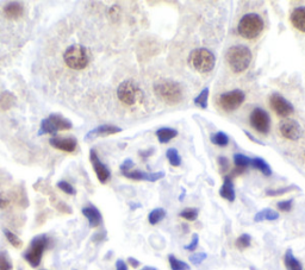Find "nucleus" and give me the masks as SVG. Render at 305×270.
I'll return each instance as SVG.
<instances>
[{
	"label": "nucleus",
	"instance_id": "obj_32",
	"mask_svg": "<svg viewBox=\"0 0 305 270\" xmlns=\"http://www.w3.org/2000/svg\"><path fill=\"white\" fill-rule=\"evenodd\" d=\"M234 163H235L236 168L245 170L248 165H251V158L243 154H235L234 155Z\"/></svg>",
	"mask_w": 305,
	"mask_h": 270
},
{
	"label": "nucleus",
	"instance_id": "obj_33",
	"mask_svg": "<svg viewBox=\"0 0 305 270\" xmlns=\"http://www.w3.org/2000/svg\"><path fill=\"white\" fill-rule=\"evenodd\" d=\"M4 235H5L6 239L9 240V243L12 245L13 247H16V249H20L23 245V242H22V239L18 237L17 235H14L12 231L7 230V229H4Z\"/></svg>",
	"mask_w": 305,
	"mask_h": 270
},
{
	"label": "nucleus",
	"instance_id": "obj_23",
	"mask_svg": "<svg viewBox=\"0 0 305 270\" xmlns=\"http://www.w3.org/2000/svg\"><path fill=\"white\" fill-rule=\"evenodd\" d=\"M284 263H285V267L288 270H303L302 263L297 260V258L295 257V255H293V253H292V250H290V249L285 253Z\"/></svg>",
	"mask_w": 305,
	"mask_h": 270
},
{
	"label": "nucleus",
	"instance_id": "obj_45",
	"mask_svg": "<svg viewBox=\"0 0 305 270\" xmlns=\"http://www.w3.org/2000/svg\"><path fill=\"white\" fill-rule=\"evenodd\" d=\"M244 134H245V135H247V137H248V138H249V139H251V140H252V142H254V143H256V144H259V146H266V144H265V143H263V142H261V140H259L258 138H255V137H254V136H252L251 134H249V132H248V131H244Z\"/></svg>",
	"mask_w": 305,
	"mask_h": 270
},
{
	"label": "nucleus",
	"instance_id": "obj_9",
	"mask_svg": "<svg viewBox=\"0 0 305 270\" xmlns=\"http://www.w3.org/2000/svg\"><path fill=\"white\" fill-rule=\"evenodd\" d=\"M249 123L251 127L261 135H267L271 129V118L270 114L261 107H255L249 116Z\"/></svg>",
	"mask_w": 305,
	"mask_h": 270
},
{
	"label": "nucleus",
	"instance_id": "obj_30",
	"mask_svg": "<svg viewBox=\"0 0 305 270\" xmlns=\"http://www.w3.org/2000/svg\"><path fill=\"white\" fill-rule=\"evenodd\" d=\"M166 157H167V160H168L169 164L173 165V167H179V165L181 164L180 154L178 153V150L174 149V148H169V149H167Z\"/></svg>",
	"mask_w": 305,
	"mask_h": 270
},
{
	"label": "nucleus",
	"instance_id": "obj_26",
	"mask_svg": "<svg viewBox=\"0 0 305 270\" xmlns=\"http://www.w3.org/2000/svg\"><path fill=\"white\" fill-rule=\"evenodd\" d=\"M210 139H211V143L221 148H224L229 144V136L223 131L215 132V134L211 135Z\"/></svg>",
	"mask_w": 305,
	"mask_h": 270
},
{
	"label": "nucleus",
	"instance_id": "obj_39",
	"mask_svg": "<svg viewBox=\"0 0 305 270\" xmlns=\"http://www.w3.org/2000/svg\"><path fill=\"white\" fill-rule=\"evenodd\" d=\"M206 257H207V255L205 253H196L189 256V262L195 265H199V264H202L204 261H205Z\"/></svg>",
	"mask_w": 305,
	"mask_h": 270
},
{
	"label": "nucleus",
	"instance_id": "obj_16",
	"mask_svg": "<svg viewBox=\"0 0 305 270\" xmlns=\"http://www.w3.org/2000/svg\"><path fill=\"white\" fill-rule=\"evenodd\" d=\"M83 214L86 217V219L88 220V224H90L91 227H98L99 225H102L103 223L102 213L99 212V210L97 209L96 206L93 205L85 206L83 209Z\"/></svg>",
	"mask_w": 305,
	"mask_h": 270
},
{
	"label": "nucleus",
	"instance_id": "obj_38",
	"mask_svg": "<svg viewBox=\"0 0 305 270\" xmlns=\"http://www.w3.org/2000/svg\"><path fill=\"white\" fill-rule=\"evenodd\" d=\"M58 187L60 188L63 193H66L68 195H75L77 194L75 188H74L69 182H67V181H59Z\"/></svg>",
	"mask_w": 305,
	"mask_h": 270
},
{
	"label": "nucleus",
	"instance_id": "obj_12",
	"mask_svg": "<svg viewBox=\"0 0 305 270\" xmlns=\"http://www.w3.org/2000/svg\"><path fill=\"white\" fill-rule=\"evenodd\" d=\"M90 160H91V163L93 165V170H94V173H96L97 177H98L99 182L105 184L111 177L110 169L107 168L106 164H104L103 162L100 161L98 154H97V151L94 149H91V151H90Z\"/></svg>",
	"mask_w": 305,
	"mask_h": 270
},
{
	"label": "nucleus",
	"instance_id": "obj_11",
	"mask_svg": "<svg viewBox=\"0 0 305 270\" xmlns=\"http://www.w3.org/2000/svg\"><path fill=\"white\" fill-rule=\"evenodd\" d=\"M279 132L286 139L298 140L302 137V127L297 120L286 118L279 123Z\"/></svg>",
	"mask_w": 305,
	"mask_h": 270
},
{
	"label": "nucleus",
	"instance_id": "obj_3",
	"mask_svg": "<svg viewBox=\"0 0 305 270\" xmlns=\"http://www.w3.org/2000/svg\"><path fill=\"white\" fill-rule=\"evenodd\" d=\"M263 28H265V23L261 16H259L258 13H247L240 19L237 32L243 38L253 40L262 34Z\"/></svg>",
	"mask_w": 305,
	"mask_h": 270
},
{
	"label": "nucleus",
	"instance_id": "obj_42",
	"mask_svg": "<svg viewBox=\"0 0 305 270\" xmlns=\"http://www.w3.org/2000/svg\"><path fill=\"white\" fill-rule=\"evenodd\" d=\"M134 165H135V163H134L132 160H130V158H126V160L123 162V163L121 164V172L122 173H125V172H129V170H132Z\"/></svg>",
	"mask_w": 305,
	"mask_h": 270
},
{
	"label": "nucleus",
	"instance_id": "obj_28",
	"mask_svg": "<svg viewBox=\"0 0 305 270\" xmlns=\"http://www.w3.org/2000/svg\"><path fill=\"white\" fill-rule=\"evenodd\" d=\"M56 134H58V130L55 129V127L53 124H51V121L48 119V118H46V119H43L42 121H41L39 136H43V135L55 136Z\"/></svg>",
	"mask_w": 305,
	"mask_h": 270
},
{
	"label": "nucleus",
	"instance_id": "obj_29",
	"mask_svg": "<svg viewBox=\"0 0 305 270\" xmlns=\"http://www.w3.org/2000/svg\"><path fill=\"white\" fill-rule=\"evenodd\" d=\"M166 217V211L159 207V209H154L148 216V221H149L150 225H156L159 224L160 221H162Z\"/></svg>",
	"mask_w": 305,
	"mask_h": 270
},
{
	"label": "nucleus",
	"instance_id": "obj_44",
	"mask_svg": "<svg viewBox=\"0 0 305 270\" xmlns=\"http://www.w3.org/2000/svg\"><path fill=\"white\" fill-rule=\"evenodd\" d=\"M116 270H128V265L123 260H118L116 262Z\"/></svg>",
	"mask_w": 305,
	"mask_h": 270
},
{
	"label": "nucleus",
	"instance_id": "obj_24",
	"mask_svg": "<svg viewBox=\"0 0 305 270\" xmlns=\"http://www.w3.org/2000/svg\"><path fill=\"white\" fill-rule=\"evenodd\" d=\"M251 165L253 168L258 169L259 172H261L265 176L272 175V169H271L270 164L267 163L265 160H262V158H260V157L251 158Z\"/></svg>",
	"mask_w": 305,
	"mask_h": 270
},
{
	"label": "nucleus",
	"instance_id": "obj_13",
	"mask_svg": "<svg viewBox=\"0 0 305 270\" xmlns=\"http://www.w3.org/2000/svg\"><path fill=\"white\" fill-rule=\"evenodd\" d=\"M49 144L55 149L66 151V153H73L78 147V140L75 137H51Z\"/></svg>",
	"mask_w": 305,
	"mask_h": 270
},
{
	"label": "nucleus",
	"instance_id": "obj_21",
	"mask_svg": "<svg viewBox=\"0 0 305 270\" xmlns=\"http://www.w3.org/2000/svg\"><path fill=\"white\" fill-rule=\"evenodd\" d=\"M155 135L158 137L160 143L166 144L170 142L173 138H176L178 136V131L176 129H172V128H160L159 130L155 132Z\"/></svg>",
	"mask_w": 305,
	"mask_h": 270
},
{
	"label": "nucleus",
	"instance_id": "obj_18",
	"mask_svg": "<svg viewBox=\"0 0 305 270\" xmlns=\"http://www.w3.org/2000/svg\"><path fill=\"white\" fill-rule=\"evenodd\" d=\"M219 195L229 202H234L235 200V188H234V183L230 176H224V181L219 190Z\"/></svg>",
	"mask_w": 305,
	"mask_h": 270
},
{
	"label": "nucleus",
	"instance_id": "obj_49",
	"mask_svg": "<svg viewBox=\"0 0 305 270\" xmlns=\"http://www.w3.org/2000/svg\"><path fill=\"white\" fill-rule=\"evenodd\" d=\"M141 270H158V269L154 268V267H144L143 269H141Z\"/></svg>",
	"mask_w": 305,
	"mask_h": 270
},
{
	"label": "nucleus",
	"instance_id": "obj_43",
	"mask_svg": "<svg viewBox=\"0 0 305 270\" xmlns=\"http://www.w3.org/2000/svg\"><path fill=\"white\" fill-rule=\"evenodd\" d=\"M217 162H218V165H219V168H221L222 172H223V170H228L229 169L230 163H229V160L226 157L219 156Z\"/></svg>",
	"mask_w": 305,
	"mask_h": 270
},
{
	"label": "nucleus",
	"instance_id": "obj_46",
	"mask_svg": "<svg viewBox=\"0 0 305 270\" xmlns=\"http://www.w3.org/2000/svg\"><path fill=\"white\" fill-rule=\"evenodd\" d=\"M153 153H154V149H149V150H144V151H140L139 155L142 158H148L149 156H151Z\"/></svg>",
	"mask_w": 305,
	"mask_h": 270
},
{
	"label": "nucleus",
	"instance_id": "obj_41",
	"mask_svg": "<svg viewBox=\"0 0 305 270\" xmlns=\"http://www.w3.org/2000/svg\"><path fill=\"white\" fill-rule=\"evenodd\" d=\"M198 244H199V236L195 234L192 236V240L191 243L187 244V245H185V250H188V251H195L197 247H198Z\"/></svg>",
	"mask_w": 305,
	"mask_h": 270
},
{
	"label": "nucleus",
	"instance_id": "obj_2",
	"mask_svg": "<svg viewBox=\"0 0 305 270\" xmlns=\"http://www.w3.org/2000/svg\"><path fill=\"white\" fill-rule=\"evenodd\" d=\"M154 92L159 99L168 105H177L183 101L184 91L179 82L173 80L162 79L154 84Z\"/></svg>",
	"mask_w": 305,
	"mask_h": 270
},
{
	"label": "nucleus",
	"instance_id": "obj_37",
	"mask_svg": "<svg viewBox=\"0 0 305 270\" xmlns=\"http://www.w3.org/2000/svg\"><path fill=\"white\" fill-rule=\"evenodd\" d=\"M0 270H12V262L6 251H0Z\"/></svg>",
	"mask_w": 305,
	"mask_h": 270
},
{
	"label": "nucleus",
	"instance_id": "obj_4",
	"mask_svg": "<svg viewBox=\"0 0 305 270\" xmlns=\"http://www.w3.org/2000/svg\"><path fill=\"white\" fill-rule=\"evenodd\" d=\"M63 61L70 69H85L90 64V53L87 48L81 44H72L63 53Z\"/></svg>",
	"mask_w": 305,
	"mask_h": 270
},
{
	"label": "nucleus",
	"instance_id": "obj_34",
	"mask_svg": "<svg viewBox=\"0 0 305 270\" xmlns=\"http://www.w3.org/2000/svg\"><path fill=\"white\" fill-rule=\"evenodd\" d=\"M295 190H299V188L295 186V184H293V186L277 188V190H266V195H269V197H279V195H284Z\"/></svg>",
	"mask_w": 305,
	"mask_h": 270
},
{
	"label": "nucleus",
	"instance_id": "obj_31",
	"mask_svg": "<svg viewBox=\"0 0 305 270\" xmlns=\"http://www.w3.org/2000/svg\"><path fill=\"white\" fill-rule=\"evenodd\" d=\"M168 262L170 265V269L172 270H189V265L184 261L178 260V258L174 256V255H169L168 256Z\"/></svg>",
	"mask_w": 305,
	"mask_h": 270
},
{
	"label": "nucleus",
	"instance_id": "obj_7",
	"mask_svg": "<svg viewBox=\"0 0 305 270\" xmlns=\"http://www.w3.org/2000/svg\"><path fill=\"white\" fill-rule=\"evenodd\" d=\"M49 244V238L47 235H39L33 237L30 246L28 247V250L24 253V258L32 268H37L41 264L42 261L43 254Z\"/></svg>",
	"mask_w": 305,
	"mask_h": 270
},
{
	"label": "nucleus",
	"instance_id": "obj_48",
	"mask_svg": "<svg viewBox=\"0 0 305 270\" xmlns=\"http://www.w3.org/2000/svg\"><path fill=\"white\" fill-rule=\"evenodd\" d=\"M128 262H129V264L131 265L132 268H139V265H140V261H139V260H136V258H134V257H129V258H128Z\"/></svg>",
	"mask_w": 305,
	"mask_h": 270
},
{
	"label": "nucleus",
	"instance_id": "obj_8",
	"mask_svg": "<svg viewBox=\"0 0 305 270\" xmlns=\"http://www.w3.org/2000/svg\"><path fill=\"white\" fill-rule=\"evenodd\" d=\"M245 94L241 90H234L222 93L218 97V106L225 112H233L240 109V106L244 102Z\"/></svg>",
	"mask_w": 305,
	"mask_h": 270
},
{
	"label": "nucleus",
	"instance_id": "obj_36",
	"mask_svg": "<svg viewBox=\"0 0 305 270\" xmlns=\"http://www.w3.org/2000/svg\"><path fill=\"white\" fill-rule=\"evenodd\" d=\"M251 243H252V237L248 234H243L236 239L235 245L239 250H244V249H247V247L251 246Z\"/></svg>",
	"mask_w": 305,
	"mask_h": 270
},
{
	"label": "nucleus",
	"instance_id": "obj_19",
	"mask_svg": "<svg viewBox=\"0 0 305 270\" xmlns=\"http://www.w3.org/2000/svg\"><path fill=\"white\" fill-rule=\"evenodd\" d=\"M48 119L51 121V124L54 125L55 129H56L58 131L70 130V129L73 128L72 121H70L69 119H67V118H65V117H62L61 114L51 113L50 116L48 117Z\"/></svg>",
	"mask_w": 305,
	"mask_h": 270
},
{
	"label": "nucleus",
	"instance_id": "obj_22",
	"mask_svg": "<svg viewBox=\"0 0 305 270\" xmlns=\"http://www.w3.org/2000/svg\"><path fill=\"white\" fill-rule=\"evenodd\" d=\"M277 219H279V213L272 209H263L261 211H259L254 217L255 223H261V221H265V220L274 221Z\"/></svg>",
	"mask_w": 305,
	"mask_h": 270
},
{
	"label": "nucleus",
	"instance_id": "obj_10",
	"mask_svg": "<svg viewBox=\"0 0 305 270\" xmlns=\"http://www.w3.org/2000/svg\"><path fill=\"white\" fill-rule=\"evenodd\" d=\"M270 106L279 117L282 118H288L295 112V107L292 103L279 93H272L270 95Z\"/></svg>",
	"mask_w": 305,
	"mask_h": 270
},
{
	"label": "nucleus",
	"instance_id": "obj_25",
	"mask_svg": "<svg viewBox=\"0 0 305 270\" xmlns=\"http://www.w3.org/2000/svg\"><path fill=\"white\" fill-rule=\"evenodd\" d=\"M16 100L17 99L12 93H10V92L7 91L3 92V93L0 94V109L7 111L16 103Z\"/></svg>",
	"mask_w": 305,
	"mask_h": 270
},
{
	"label": "nucleus",
	"instance_id": "obj_14",
	"mask_svg": "<svg viewBox=\"0 0 305 270\" xmlns=\"http://www.w3.org/2000/svg\"><path fill=\"white\" fill-rule=\"evenodd\" d=\"M123 175L128 179L136 180V181H149V182H155V181L161 180L165 177L163 172H156V173H147L142 170H129V172L122 173Z\"/></svg>",
	"mask_w": 305,
	"mask_h": 270
},
{
	"label": "nucleus",
	"instance_id": "obj_35",
	"mask_svg": "<svg viewBox=\"0 0 305 270\" xmlns=\"http://www.w3.org/2000/svg\"><path fill=\"white\" fill-rule=\"evenodd\" d=\"M179 216L185 220L195 221L198 218V210L193 209V207H187V209L181 211Z\"/></svg>",
	"mask_w": 305,
	"mask_h": 270
},
{
	"label": "nucleus",
	"instance_id": "obj_15",
	"mask_svg": "<svg viewBox=\"0 0 305 270\" xmlns=\"http://www.w3.org/2000/svg\"><path fill=\"white\" fill-rule=\"evenodd\" d=\"M122 131L121 128L116 127V125H110V124H104L100 125V127L93 129L90 132H87L86 136H85V139H96L98 137H107V136H112L116 134H120Z\"/></svg>",
	"mask_w": 305,
	"mask_h": 270
},
{
	"label": "nucleus",
	"instance_id": "obj_17",
	"mask_svg": "<svg viewBox=\"0 0 305 270\" xmlns=\"http://www.w3.org/2000/svg\"><path fill=\"white\" fill-rule=\"evenodd\" d=\"M290 20L297 30L305 34V6H298L293 9L290 14Z\"/></svg>",
	"mask_w": 305,
	"mask_h": 270
},
{
	"label": "nucleus",
	"instance_id": "obj_1",
	"mask_svg": "<svg viewBox=\"0 0 305 270\" xmlns=\"http://www.w3.org/2000/svg\"><path fill=\"white\" fill-rule=\"evenodd\" d=\"M252 57L253 55L251 49L243 44L230 47L225 54L226 64H228L230 69L236 74L243 73L249 68Z\"/></svg>",
	"mask_w": 305,
	"mask_h": 270
},
{
	"label": "nucleus",
	"instance_id": "obj_47",
	"mask_svg": "<svg viewBox=\"0 0 305 270\" xmlns=\"http://www.w3.org/2000/svg\"><path fill=\"white\" fill-rule=\"evenodd\" d=\"M7 205H9V199L0 194V209H5Z\"/></svg>",
	"mask_w": 305,
	"mask_h": 270
},
{
	"label": "nucleus",
	"instance_id": "obj_50",
	"mask_svg": "<svg viewBox=\"0 0 305 270\" xmlns=\"http://www.w3.org/2000/svg\"><path fill=\"white\" fill-rule=\"evenodd\" d=\"M304 156H305V153H304Z\"/></svg>",
	"mask_w": 305,
	"mask_h": 270
},
{
	"label": "nucleus",
	"instance_id": "obj_6",
	"mask_svg": "<svg viewBox=\"0 0 305 270\" xmlns=\"http://www.w3.org/2000/svg\"><path fill=\"white\" fill-rule=\"evenodd\" d=\"M117 97L126 106H134L142 101L143 91L134 80H125L117 88Z\"/></svg>",
	"mask_w": 305,
	"mask_h": 270
},
{
	"label": "nucleus",
	"instance_id": "obj_40",
	"mask_svg": "<svg viewBox=\"0 0 305 270\" xmlns=\"http://www.w3.org/2000/svg\"><path fill=\"white\" fill-rule=\"evenodd\" d=\"M292 205H293V200H284V201H279L277 203V207L279 211L281 212H290L292 210Z\"/></svg>",
	"mask_w": 305,
	"mask_h": 270
},
{
	"label": "nucleus",
	"instance_id": "obj_5",
	"mask_svg": "<svg viewBox=\"0 0 305 270\" xmlns=\"http://www.w3.org/2000/svg\"><path fill=\"white\" fill-rule=\"evenodd\" d=\"M188 62L197 72L205 74L215 68L216 56L206 48H197L189 54Z\"/></svg>",
	"mask_w": 305,
	"mask_h": 270
},
{
	"label": "nucleus",
	"instance_id": "obj_27",
	"mask_svg": "<svg viewBox=\"0 0 305 270\" xmlns=\"http://www.w3.org/2000/svg\"><path fill=\"white\" fill-rule=\"evenodd\" d=\"M209 92H210L209 87L204 88V90L200 92V93L195 98V100H193L195 105L198 106L199 109H202V110H206L207 109V101H209Z\"/></svg>",
	"mask_w": 305,
	"mask_h": 270
},
{
	"label": "nucleus",
	"instance_id": "obj_20",
	"mask_svg": "<svg viewBox=\"0 0 305 270\" xmlns=\"http://www.w3.org/2000/svg\"><path fill=\"white\" fill-rule=\"evenodd\" d=\"M23 12L24 6L22 3L11 2L4 6V14H5L7 18H11V19H16V18L21 17Z\"/></svg>",
	"mask_w": 305,
	"mask_h": 270
}]
</instances>
